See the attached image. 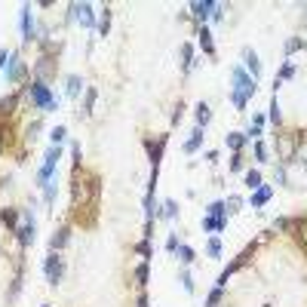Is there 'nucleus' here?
I'll return each instance as SVG.
<instances>
[{
  "mask_svg": "<svg viewBox=\"0 0 307 307\" xmlns=\"http://www.w3.org/2000/svg\"><path fill=\"white\" fill-rule=\"evenodd\" d=\"M243 169H246L243 154H234V157H231V172H243Z\"/></svg>",
  "mask_w": 307,
  "mask_h": 307,
  "instance_id": "49530a36",
  "label": "nucleus"
},
{
  "mask_svg": "<svg viewBox=\"0 0 307 307\" xmlns=\"http://www.w3.org/2000/svg\"><path fill=\"white\" fill-rule=\"evenodd\" d=\"M178 283L185 286V292H188V295H194V277H191V271H188V268L178 274Z\"/></svg>",
  "mask_w": 307,
  "mask_h": 307,
  "instance_id": "79ce46f5",
  "label": "nucleus"
},
{
  "mask_svg": "<svg viewBox=\"0 0 307 307\" xmlns=\"http://www.w3.org/2000/svg\"><path fill=\"white\" fill-rule=\"evenodd\" d=\"M3 148H6V123L0 120V151H3Z\"/></svg>",
  "mask_w": 307,
  "mask_h": 307,
  "instance_id": "6e6d98bb",
  "label": "nucleus"
},
{
  "mask_svg": "<svg viewBox=\"0 0 307 307\" xmlns=\"http://www.w3.org/2000/svg\"><path fill=\"white\" fill-rule=\"evenodd\" d=\"M197 37H200V49L212 58L215 55V40H212V31H209V25H200L197 28Z\"/></svg>",
  "mask_w": 307,
  "mask_h": 307,
  "instance_id": "6ab92c4d",
  "label": "nucleus"
},
{
  "mask_svg": "<svg viewBox=\"0 0 307 307\" xmlns=\"http://www.w3.org/2000/svg\"><path fill=\"white\" fill-rule=\"evenodd\" d=\"M221 298H224V289L221 286H215L209 295H206V301H203V307H218L221 304Z\"/></svg>",
  "mask_w": 307,
  "mask_h": 307,
  "instance_id": "c9c22d12",
  "label": "nucleus"
},
{
  "mask_svg": "<svg viewBox=\"0 0 307 307\" xmlns=\"http://www.w3.org/2000/svg\"><path fill=\"white\" fill-rule=\"evenodd\" d=\"M191 68H194V46H191V43H181V71L191 74Z\"/></svg>",
  "mask_w": 307,
  "mask_h": 307,
  "instance_id": "c756f323",
  "label": "nucleus"
},
{
  "mask_svg": "<svg viewBox=\"0 0 307 307\" xmlns=\"http://www.w3.org/2000/svg\"><path fill=\"white\" fill-rule=\"evenodd\" d=\"M252 151H255V160H258V163H268V145H264V141H252Z\"/></svg>",
  "mask_w": 307,
  "mask_h": 307,
  "instance_id": "c03bdc74",
  "label": "nucleus"
},
{
  "mask_svg": "<svg viewBox=\"0 0 307 307\" xmlns=\"http://www.w3.org/2000/svg\"><path fill=\"white\" fill-rule=\"evenodd\" d=\"M255 89H258V80H252L243 65H234L231 68V105L237 111H246V105L255 95Z\"/></svg>",
  "mask_w": 307,
  "mask_h": 307,
  "instance_id": "f03ea898",
  "label": "nucleus"
},
{
  "mask_svg": "<svg viewBox=\"0 0 307 307\" xmlns=\"http://www.w3.org/2000/svg\"><path fill=\"white\" fill-rule=\"evenodd\" d=\"M101 206V175L83 166H74L71 172V209L83 221V212H89V221L95 224V212Z\"/></svg>",
  "mask_w": 307,
  "mask_h": 307,
  "instance_id": "f257e3e1",
  "label": "nucleus"
},
{
  "mask_svg": "<svg viewBox=\"0 0 307 307\" xmlns=\"http://www.w3.org/2000/svg\"><path fill=\"white\" fill-rule=\"evenodd\" d=\"M243 62H246V65H243V68H246V74H249L252 80H258V77H261V62H258V52L246 46V49H243Z\"/></svg>",
  "mask_w": 307,
  "mask_h": 307,
  "instance_id": "4468645a",
  "label": "nucleus"
},
{
  "mask_svg": "<svg viewBox=\"0 0 307 307\" xmlns=\"http://www.w3.org/2000/svg\"><path fill=\"white\" fill-rule=\"evenodd\" d=\"M132 280H135V286H138V289H145V286H148V280H151V261H138V264H135V271H132Z\"/></svg>",
  "mask_w": 307,
  "mask_h": 307,
  "instance_id": "b1692460",
  "label": "nucleus"
},
{
  "mask_svg": "<svg viewBox=\"0 0 307 307\" xmlns=\"http://www.w3.org/2000/svg\"><path fill=\"white\" fill-rule=\"evenodd\" d=\"M18 98H22V92H9V95H3V98H0V120H6V117H12V114H15Z\"/></svg>",
  "mask_w": 307,
  "mask_h": 307,
  "instance_id": "aec40b11",
  "label": "nucleus"
},
{
  "mask_svg": "<svg viewBox=\"0 0 307 307\" xmlns=\"http://www.w3.org/2000/svg\"><path fill=\"white\" fill-rule=\"evenodd\" d=\"M55 194H58V185H55V178H52V181L43 185V203L52 206V203H55Z\"/></svg>",
  "mask_w": 307,
  "mask_h": 307,
  "instance_id": "72a5a7b5",
  "label": "nucleus"
},
{
  "mask_svg": "<svg viewBox=\"0 0 307 307\" xmlns=\"http://www.w3.org/2000/svg\"><path fill=\"white\" fill-rule=\"evenodd\" d=\"M200 145H203V129L197 126V129L191 132V138L185 141V154H197V151H200Z\"/></svg>",
  "mask_w": 307,
  "mask_h": 307,
  "instance_id": "c85d7f7f",
  "label": "nucleus"
},
{
  "mask_svg": "<svg viewBox=\"0 0 307 307\" xmlns=\"http://www.w3.org/2000/svg\"><path fill=\"white\" fill-rule=\"evenodd\" d=\"M0 221L15 234V228L22 224V209H12V206H6V209H0Z\"/></svg>",
  "mask_w": 307,
  "mask_h": 307,
  "instance_id": "4be33fe9",
  "label": "nucleus"
},
{
  "mask_svg": "<svg viewBox=\"0 0 307 307\" xmlns=\"http://www.w3.org/2000/svg\"><path fill=\"white\" fill-rule=\"evenodd\" d=\"M292 237H295V243L307 252V215H295V218H292Z\"/></svg>",
  "mask_w": 307,
  "mask_h": 307,
  "instance_id": "dca6fc26",
  "label": "nucleus"
},
{
  "mask_svg": "<svg viewBox=\"0 0 307 307\" xmlns=\"http://www.w3.org/2000/svg\"><path fill=\"white\" fill-rule=\"evenodd\" d=\"M175 249H178V234H169V237H166V252L175 255Z\"/></svg>",
  "mask_w": 307,
  "mask_h": 307,
  "instance_id": "3c124183",
  "label": "nucleus"
},
{
  "mask_svg": "<svg viewBox=\"0 0 307 307\" xmlns=\"http://www.w3.org/2000/svg\"><path fill=\"white\" fill-rule=\"evenodd\" d=\"M58 160H62V148H55V145H52V148L43 154V163H40V169H37V181H40V188H43L46 181H52V178H55Z\"/></svg>",
  "mask_w": 307,
  "mask_h": 307,
  "instance_id": "39448f33",
  "label": "nucleus"
},
{
  "mask_svg": "<svg viewBox=\"0 0 307 307\" xmlns=\"http://www.w3.org/2000/svg\"><path fill=\"white\" fill-rule=\"evenodd\" d=\"M240 209H243V197L231 194V197L224 200V212H228V215H234V212H240Z\"/></svg>",
  "mask_w": 307,
  "mask_h": 307,
  "instance_id": "e433bc0d",
  "label": "nucleus"
},
{
  "mask_svg": "<svg viewBox=\"0 0 307 307\" xmlns=\"http://www.w3.org/2000/svg\"><path fill=\"white\" fill-rule=\"evenodd\" d=\"M15 240H18L22 249H28L34 243V203L28 209H22V224L15 228Z\"/></svg>",
  "mask_w": 307,
  "mask_h": 307,
  "instance_id": "423d86ee",
  "label": "nucleus"
},
{
  "mask_svg": "<svg viewBox=\"0 0 307 307\" xmlns=\"http://www.w3.org/2000/svg\"><path fill=\"white\" fill-rule=\"evenodd\" d=\"M28 77V62L18 55V52H12L9 55V65H6V83H22Z\"/></svg>",
  "mask_w": 307,
  "mask_h": 307,
  "instance_id": "f8f14e48",
  "label": "nucleus"
},
{
  "mask_svg": "<svg viewBox=\"0 0 307 307\" xmlns=\"http://www.w3.org/2000/svg\"><path fill=\"white\" fill-rule=\"evenodd\" d=\"M43 307H49V304H43Z\"/></svg>",
  "mask_w": 307,
  "mask_h": 307,
  "instance_id": "4d7b16f0",
  "label": "nucleus"
},
{
  "mask_svg": "<svg viewBox=\"0 0 307 307\" xmlns=\"http://www.w3.org/2000/svg\"><path fill=\"white\" fill-rule=\"evenodd\" d=\"M49 138H52V145H55V148H62V141L68 138V129H65V126H55V129L49 132Z\"/></svg>",
  "mask_w": 307,
  "mask_h": 307,
  "instance_id": "37998d69",
  "label": "nucleus"
},
{
  "mask_svg": "<svg viewBox=\"0 0 307 307\" xmlns=\"http://www.w3.org/2000/svg\"><path fill=\"white\" fill-rule=\"evenodd\" d=\"M43 277H46L49 286H58V283H62V277H65V258H62L58 252H49V255L43 258Z\"/></svg>",
  "mask_w": 307,
  "mask_h": 307,
  "instance_id": "0eeeda50",
  "label": "nucleus"
},
{
  "mask_svg": "<svg viewBox=\"0 0 307 307\" xmlns=\"http://www.w3.org/2000/svg\"><path fill=\"white\" fill-rule=\"evenodd\" d=\"M224 145H228L234 154H243V148L249 145V138H246V132H228V135H224Z\"/></svg>",
  "mask_w": 307,
  "mask_h": 307,
  "instance_id": "5701e85b",
  "label": "nucleus"
},
{
  "mask_svg": "<svg viewBox=\"0 0 307 307\" xmlns=\"http://www.w3.org/2000/svg\"><path fill=\"white\" fill-rule=\"evenodd\" d=\"M22 92L31 98V105H34L37 111H58V95H52V89H49L46 83L28 80V83L22 86Z\"/></svg>",
  "mask_w": 307,
  "mask_h": 307,
  "instance_id": "7ed1b4c3",
  "label": "nucleus"
},
{
  "mask_svg": "<svg viewBox=\"0 0 307 307\" xmlns=\"http://www.w3.org/2000/svg\"><path fill=\"white\" fill-rule=\"evenodd\" d=\"M271 231H274V234H292V218H286V215H283V218H277Z\"/></svg>",
  "mask_w": 307,
  "mask_h": 307,
  "instance_id": "a19ab883",
  "label": "nucleus"
},
{
  "mask_svg": "<svg viewBox=\"0 0 307 307\" xmlns=\"http://www.w3.org/2000/svg\"><path fill=\"white\" fill-rule=\"evenodd\" d=\"M175 255H178V261L188 268V264H194V258H197V252L188 246V243H178V249H175Z\"/></svg>",
  "mask_w": 307,
  "mask_h": 307,
  "instance_id": "7c9ffc66",
  "label": "nucleus"
},
{
  "mask_svg": "<svg viewBox=\"0 0 307 307\" xmlns=\"http://www.w3.org/2000/svg\"><path fill=\"white\" fill-rule=\"evenodd\" d=\"M206 255H209V258H221V240H218V237H209V240H206Z\"/></svg>",
  "mask_w": 307,
  "mask_h": 307,
  "instance_id": "4c0bfd02",
  "label": "nucleus"
},
{
  "mask_svg": "<svg viewBox=\"0 0 307 307\" xmlns=\"http://www.w3.org/2000/svg\"><path fill=\"white\" fill-rule=\"evenodd\" d=\"M40 126H43L40 120H34V123H28V129H25V141H31V145H34V138H37V132H40Z\"/></svg>",
  "mask_w": 307,
  "mask_h": 307,
  "instance_id": "a18cd8bd",
  "label": "nucleus"
},
{
  "mask_svg": "<svg viewBox=\"0 0 307 307\" xmlns=\"http://www.w3.org/2000/svg\"><path fill=\"white\" fill-rule=\"evenodd\" d=\"M18 31H22V40H25V43H34V40H37V28H34L31 3H25V6L18 9Z\"/></svg>",
  "mask_w": 307,
  "mask_h": 307,
  "instance_id": "9b49d317",
  "label": "nucleus"
},
{
  "mask_svg": "<svg viewBox=\"0 0 307 307\" xmlns=\"http://www.w3.org/2000/svg\"><path fill=\"white\" fill-rule=\"evenodd\" d=\"M264 123H268V117H264V114H255L252 123H249V129H246V138H249V141H261V135H264Z\"/></svg>",
  "mask_w": 307,
  "mask_h": 307,
  "instance_id": "a211bd4d",
  "label": "nucleus"
},
{
  "mask_svg": "<svg viewBox=\"0 0 307 307\" xmlns=\"http://www.w3.org/2000/svg\"><path fill=\"white\" fill-rule=\"evenodd\" d=\"M212 12H215V0H197V3H191V15H194L200 25H206V22L212 18Z\"/></svg>",
  "mask_w": 307,
  "mask_h": 307,
  "instance_id": "ddd939ff",
  "label": "nucleus"
},
{
  "mask_svg": "<svg viewBox=\"0 0 307 307\" xmlns=\"http://www.w3.org/2000/svg\"><path fill=\"white\" fill-rule=\"evenodd\" d=\"M224 18V3H215V12H212V22H221Z\"/></svg>",
  "mask_w": 307,
  "mask_h": 307,
  "instance_id": "603ef678",
  "label": "nucleus"
},
{
  "mask_svg": "<svg viewBox=\"0 0 307 307\" xmlns=\"http://www.w3.org/2000/svg\"><path fill=\"white\" fill-rule=\"evenodd\" d=\"M71 18L80 22L83 28H95L98 25V15H95L92 3H71Z\"/></svg>",
  "mask_w": 307,
  "mask_h": 307,
  "instance_id": "9d476101",
  "label": "nucleus"
},
{
  "mask_svg": "<svg viewBox=\"0 0 307 307\" xmlns=\"http://www.w3.org/2000/svg\"><path fill=\"white\" fill-rule=\"evenodd\" d=\"M255 246H258V243H252V246H246V249H243V252H240V255H237V258H234V261H231V264H228V268L221 271V274H218V280H215V286H221V289H224V286H228V280H231V277H234L237 271H243V268H246V264L252 261V255H255Z\"/></svg>",
  "mask_w": 307,
  "mask_h": 307,
  "instance_id": "20e7f679",
  "label": "nucleus"
},
{
  "mask_svg": "<svg viewBox=\"0 0 307 307\" xmlns=\"http://www.w3.org/2000/svg\"><path fill=\"white\" fill-rule=\"evenodd\" d=\"M95 98H98V89H95V86H89V89H86V95H83V108H80V114H83V117H92Z\"/></svg>",
  "mask_w": 307,
  "mask_h": 307,
  "instance_id": "bb28decb",
  "label": "nucleus"
},
{
  "mask_svg": "<svg viewBox=\"0 0 307 307\" xmlns=\"http://www.w3.org/2000/svg\"><path fill=\"white\" fill-rule=\"evenodd\" d=\"M135 307H151V301H148V292H145V289L138 292V301H135Z\"/></svg>",
  "mask_w": 307,
  "mask_h": 307,
  "instance_id": "864d4df0",
  "label": "nucleus"
},
{
  "mask_svg": "<svg viewBox=\"0 0 307 307\" xmlns=\"http://www.w3.org/2000/svg\"><path fill=\"white\" fill-rule=\"evenodd\" d=\"M292 77H295V62H289V58H286V62H283V68H280V74H277V80L283 83V80H292Z\"/></svg>",
  "mask_w": 307,
  "mask_h": 307,
  "instance_id": "58836bf2",
  "label": "nucleus"
},
{
  "mask_svg": "<svg viewBox=\"0 0 307 307\" xmlns=\"http://www.w3.org/2000/svg\"><path fill=\"white\" fill-rule=\"evenodd\" d=\"M268 120L274 123V126H280L283 123V114H280V101H277V95L271 98V105H268Z\"/></svg>",
  "mask_w": 307,
  "mask_h": 307,
  "instance_id": "2f4dec72",
  "label": "nucleus"
},
{
  "mask_svg": "<svg viewBox=\"0 0 307 307\" xmlns=\"http://www.w3.org/2000/svg\"><path fill=\"white\" fill-rule=\"evenodd\" d=\"M68 243H71V228L65 224V228H58V231L49 237V252H62Z\"/></svg>",
  "mask_w": 307,
  "mask_h": 307,
  "instance_id": "f3484780",
  "label": "nucleus"
},
{
  "mask_svg": "<svg viewBox=\"0 0 307 307\" xmlns=\"http://www.w3.org/2000/svg\"><path fill=\"white\" fill-rule=\"evenodd\" d=\"M9 55H12V52H6V49H0V74H3V68L9 65Z\"/></svg>",
  "mask_w": 307,
  "mask_h": 307,
  "instance_id": "5fc2aeb1",
  "label": "nucleus"
},
{
  "mask_svg": "<svg viewBox=\"0 0 307 307\" xmlns=\"http://www.w3.org/2000/svg\"><path fill=\"white\" fill-rule=\"evenodd\" d=\"M95 31H98V37H108V31H111V6H105V9L98 12V25H95Z\"/></svg>",
  "mask_w": 307,
  "mask_h": 307,
  "instance_id": "cd10ccee",
  "label": "nucleus"
},
{
  "mask_svg": "<svg viewBox=\"0 0 307 307\" xmlns=\"http://www.w3.org/2000/svg\"><path fill=\"white\" fill-rule=\"evenodd\" d=\"M301 46H307L301 37H292V40H286V55H292L295 49H301Z\"/></svg>",
  "mask_w": 307,
  "mask_h": 307,
  "instance_id": "de8ad7c7",
  "label": "nucleus"
},
{
  "mask_svg": "<svg viewBox=\"0 0 307 307\" xmlns=\"http://www.w3.org/2000/svg\"><path fill=\"white\" fill-rule=\"evenodd\" d=\"M55 71H58V62H55V55H49V52H43V55L34 62V80H40V83H49V80L55 77Z\"/></svg>",
  "mask_w": 307,
  "mask_h": 307,
  "instance_id": "6e6552de",
  "label": "nucleus"
},
{
  "mask_svg": "<svg viewBox=\"0 0 307 307\" xmlns=\"http://www.w3.org/2000/svg\"><path fill=\"white\" fill-rule=\"evenodd\" d=\"M206 215H212V218H228V212H224V200H212V203L206 206Z\"/></svg>",
  "mask_w": 307,
  "mask_h": 307,
  "instance_id": "f704fd0d",
  "label": "nucleus"
},
{
  "mask_svg": "<svg viewBox=\"0 0 307 307\" xmlns=\"http://www.w3.org/2000/svg\"><path fill=\"white\" fill-rule=\"evenodd\" d=\"M274 178H277V185H289V175H286V166H283V163L277 166V172H274Z\"/></svg>",
  "mask_w": 307,
  "mask_h": 307,
  "instance_id": "8fccbe9b",
  "label": "nucleus"
},
{
  "mask_svg": "<svg viewBox=\"0 0 307 307\" xmlns=\"http://www.w3.org/2000/svg\"><path fill=\"white\" fill-rule=\"evenodd\" d=\"M243 181H246V188H249V191H255V188H261V185H264V181H261V172H258V169H246Z\"/></svg>",
  "mask_w": 307,
  "mask_h": 307,
  "instance_id": "473e14b6",
  "label": "nucleus"
},
{
  "mask_svg": "<svg viewBox=\"0 0 307 307\" xmlns=\"http://www.w3.org/2000/svg\"><path fill=\"white\" fill-rule=\"evenodd\" d=\"M194 120H197V126H200V129H206V126H209V120H212V108H209L206 101H200V105L194 108Z\"/></svg>",
  "mask_w": 307,
  "mask_h": 307,
  "instance_id": "a878e982",
  "label": "nucleus"
},
{
  "mask_svg": "<svg viewBox=\"0 0 307 307\" xmlns=\"http://www.w3.org/2000/svg\"><path fill=\"white\" fill-rule=\"evenodd\" d=\"M271 197H274V188H271V185H261V188H255V191L249 194V206H252V209H261V206L271 203Z\"/></svg>",
  "mask_w": 307,
  "mask_h": 307,
  "instance_id": "2eb2a0df",
  "label": "nucleus"
},
{
  "mask_svg": "<svg viewBox=\"0 0 307 307\" xmlns=\"http://www.w3.org/2000/svg\"><path fill=\"white\" fill-rule=\"evenodd\" d=\"M86 86H83V80L77 77V74H68V80H65V92H68V98H80V92H83Z\"/></svg>",
  "mask_w": 307,
  "mask_h": 307,
  "instance_id": "393cba45",
  "label": "nucleus"
},
{
  "mask_svg": "<svg viewBox=\"0 0 307 307\" xmlns=\"http://www.w3.org/2000/svg\"><path fill=\"white\" fill-rule=\"evenodd\" d=\"M160 218H178V203H175V200H166L163 209H160Z\"/></svg>",
  "mask_w": 307,
  "mask_h": 307,
  "instance_id": "ea45409f",
  "label": "nucleus"
},
{
  "mask_svg": "<svg viewBox=\"0 0 307 307\" xmlns=\"http://www.w3.org/2000/svg\"><path fill=\"white\" fill-rule=\"evenodd\" d=\"M166 145H169V135H157V138H145V151H148V160H151V169H160Z\"/></svg>",
  "mask_w": 307,
  "mask_h": 307,
  "instance_id": "1a4fd4ad",
  "label": "nucleus"
},
{
  "mask_svg": "<svg viewBox=\"0 0 307 307\" xmlns=\"http://www.w3.org/2000/svg\"><path fill=\"white\" fill-rule=\"evenodd\" d=\"M71 154H74V166H80V160H83V148H80V141H71Z\"/></svg>",
  "mask_w": 307,
  "mask_h": 307,
  "instance_id": "09e8293b",
  "label": "nucleus"
},
{
  "mask_svg": "<svg viewBox=\"0 0 307 307\" xmlns=\"http://www.w3.org/2000/svg\"><path fill=\"white\" fill-rule=\"evenodd\" d=\"M228 231V218H212V215H203V234H224Z\"/></svg>",
  "mask_w": 307,
  "mask_h": 307,
  "instance_id": "412c9836",
  "label": "nucleus"
}]
</instances>
